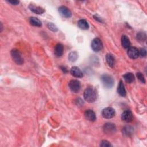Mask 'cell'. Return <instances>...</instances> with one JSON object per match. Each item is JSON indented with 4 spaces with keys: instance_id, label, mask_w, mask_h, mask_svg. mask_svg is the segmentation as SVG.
Returning a JSON list of instances; mask_svg holds the SVG:
<instances>
[{
    "instance_id": "cell-11",
    "label": "cell",
    "mask_w": 147,
    "mask_h": 147,
    "mask_svg": "<svg viewBox=\"0 0 147 147\" xmlns=\"http://www.w3.org/2000/svg\"><path fill=\"white\" fill-rule=\"evenodd\" d=\"M59 12L63 17L66 18H70L72 16L70 9L64 6H62L59 8Z\"/></svg>"
},
{
    "instance_id": "cell-20",
    "label": "cell",
    "mask_w": 147,
    "mask_h": 147,
    "mask_svg": "<svg viewBox=\"0 0 147 147\" xmlns=\"http://www.w3.org/2000/svg\"><path fill=\"white\" fill-rule=\"evenodd\" d=\"M78 25L81 29L83 30H87L89 28V25L88 23L87 22L86 20L83 19L80 20L79 21H78Z\"/></svg>"
},
{
    "instance_id": "cell-8",
    "label": "cell",
    "mask_w": 147,
    "mask_h": 147,
    "mask_svg": "<svg viewBox=\"0 0 147 147\" xmlns=\"http://www.w3.org/2000/svg\"><path fill=\"white\" fill-rule=\"evenodd\" d=\"M70 72L71 74L75 78H82L83 76V72H82V71L80 70L79 68H78V67L74 66L72 67L70 70Z\"/></svg>"
},
{
    "instance_id": "cell-5",
    "label": "cell",
    "mask_w": 147,
    "mask_h": 147,
    "mask_svg": "<svg viewBox=\"0 0 147 147\" xmlns=\"http://www.w3.org/2000/svg\"><path fill=\"white\" fill-rule=\"evenodd\" d=\"M103 132L106 134H113L116 132V125L113 124L108 122L105 124L103 126Z\"/></svg>"
},
{
    "instance_id": "cell-3",
    "label": "cell",
    "mask_w": 147,
    "mask_h": 147,
    "mask_svg": "<svg viewBox=\"0 0 147 147\" xmlns=\"http://www.w3.org/2000/svg\"><path fill=\"white\" fill-rule=\"evenodd\" d=\"M11 56L13 60V61L18 65H21L24 63L23 59L21 56V54L20 52L16 49L12 50L11 52Z\"/></svg>"
},
{
    "instance_id": "cell-9",
    "label": "cell",
    "mask_w": 147,
    "mask_h": 147,
    "mask_svg": "<svg viewBox=\"0 0 147 147\" xmlns=\"http://www.w3.org/2000/svg\"><path fill=\"white\" fill-rule=\"evenodd\" d=\"M133 114L130 110H125L124 112L121 115V119L123 121L126 122H130L133 120Z\"/></svg>"
},
{
    "instance_id": "cell-18",
    "label": "cell",
    "mask_w": 147,
    "mask_h": 147,
    "mask_svg": "<svg viewBox=\"0 0 147 147\" xmlns=\"http://www.w3.org/2000/svg\"><path fill=\"white\" fill-rule=\"evenodd\" d=\"M121 44L124 48H129L130 46V42L129 38L126 35H124L121 38Z\"/></svg>"
},
{
    "instance_id": "cell-16",
    "label": "cell",
    "mask_w": 147,
    "mask_h": 147,
    "mask_svg": "<svg viewBox=\"0 0 147 147\" xmlns=\"http://www.w3.org/2000/svg\"><path fill=\"white\" fill-rule=\"evenodd\" d=\"M106 60L110 67H113L115 63V59L112 54H108L106 55Z\"/></svg>"
},
{
    "instance_id": "cell-22",
    "label": "cell",
    "mask_w": 147,
    "mask_h": 147,
    "mask_svg": "<svg viewBox=\"0 0 147 147\" xmlns=\"http://www.w3.org/2000/svg\"><path fill=\"white\" fill-rule=\"evenodd\" d=\"M78 58V54L76 52H72L68 55V59L71 62H75Z\"/></svg>"
},
{
    "instance_id": "cell-1",
    "label": "cell",
    "mask_w": 147,
    "mask_h": 147,
    "mask_svg": "<svg viewBox=\"0 0 147 147\" xmlns=\"http://www.w3.org/2000/svg\"><path fill=\"white\" fill-rule=\"evenodd\" d=\"M84 98L89 103L94 102L97 98V93L95 89L91 87L87 88L84 91Z\"/></svg>"
},
{
    "instance_id": "cell-24",
    "label": "cell",
    "mask_w": 147,
    "mask_h": 147,
    "mask_svg": "<svg viewBox=\"0 0 147 147\" xmlns=\"http://www.w3.org/2000/svg\"><path fill=\"white\" fill-rule=\"evenodd\" d=\"M48 28H49L51 30H52V31H53V32H56V31L58 30L57 27H56V25H55V24H54L53 23H48Z\"/></svg>"
},
{
    "instance_id": "cell-17",
    "label": "cell",
    "mask_w": 147,
    "mask_h": 147,
    "mask_svg": "<svg viewBox=\"0 0 147 147\" xmlns=\"http://www.w3.org/2000/svg\"><path fill=\"white\" fill-rule=\"evenodd\" d=\"M29 23L32 25L36 27H41L42 25V24L40 20L35 17H30Z\"/></svg>"
},
{
    "instance_id": "cell-19",
    "label": "cell",
    "mask_w": 147,
    "mask_h": 147,
    "mask_svg": "<svg viewBox=\"0 0 147 147\" xmlns=\"http://www.w3.org/2000/svg\"><path fill=\"white\" fill-rule=\"evenodd\" d=\"M125 81L128 83H131L134 81V76L131 72H128L123 76Z\"/></svg>"
},
{
    "instance_id": "cell-28",
    "label": "cell",
    "mask_w": 147,
    "mask_h": 147,
    "mask_svg": "<svg viewBox=\"0 0 147 147\" xmlns=\"http://www.w3.org/2000/svg\"><path fill=\"white\" fill-rule=\"evenodd\" d=\"M8 3L12 4V5H18L20 2L19 1H16V0H12V1H9Z\"/></svg>"
},
{
    "instance_id": "cell-25",
    "label": "cell",
    "mask_w": 147,
    "mask_h": 147,
    "mask_svg": "<svg viewBox=\"0 0 147 147\" xmlns=\"http://www.w3.org/2000/svg\"><path fill=\"white\" fill-rule=\"evenodd\" d=\"M137 77L138 78V79L143 83H145V78L144 77V75L142 74L141 72H138L137 73Z\"/></svg>"
},
{
    "instance_id": "cell-27",
    "label": "cell",
    "mask_w": 147,
    "mask_h": 147,
    "mask_svg": "<svg viewBox=\"0 0 147 147\" xmlns=\"http://www.w3.org/2000/svg\"><path fill=\"white\" fill-rule=\"evenodd\" d=\"M139 55H140L141 57H145L146 55V51L145 49L141 48L139 51Z\"/></svg>"
},
{
    "instance_id": "cell-15",
    "label": "cell",
    "mask_w": 147,
    "mask_h": 147,
    "mask_svg": "<svg viewBox=\"0 0 147 147\" xmlns=\"http://www.w3.org/2000/svg\"><path fill=\"white\" fill-rule=\"evenodd\" d=\"M63 46L61 44H58L55 47L54 54L56 57H60L63 54Z\"/></svg>"
},
{
    "instance_id": "cell-26",
    "label": "cell",
    "mask_w": 147,
    "mask_h": 147,
    "mask_svg": "<svg viewBox=\"0 0 147 147\" xmlns=\"http://www.w3.org/2000/svg\"><path fill=\"white\" fill-rule=\"evenodd\" d=\"M100 146H104V147H105V146L107 147V146H111L112 145L109 141H107L106 140H103L101 141V142L100 144Z\"/></svg>"
},
{
    "instance_id": "cell-4",
    "label": "cell",
    "mask_w": 147,
    "mask_h": 147,
    "mask_svg": "<svg viewBox=\"0 0 147 147\" xmlns=\"http://www.w3.org/2000/svg\"><path fill=\"white\" fill-rule=\"evenodd\" d=\"M102 115L105 119H112L115 116L116 112L113 108L107 107L102 110Z\"/></svg>"
},
{
    "instance_id": "cell-12",
    "label": "cell",
    "mask_w": 147,
    "mask_h": 147,
    "mask_svg": "<svg viewBox=\"0 0 147 147\" xmlns=\"http://www.w3.org/2000/svg\"><path fill=\"white\" fill-rule=\"evenodd\" d=\"M85 118L91 122H94L96 120V116L95 113L92 110H87L85 112Z\"/></svg>"
},
{
    "instance_id": "cell-14",
    "label": "cell",
    "mask_w": 147,
    "mask_h": 147,
    "mask_svg": "<svg viewBox=\"0 0 147 147\" xmlns=\"http://www.w3.org/2000/svg\"><path fill=\"white\" fill-rule=\"evenodd\" d=\"M117 92L122 97H125L126 94V91L122 81H120L119 83V86L117 87Z\"/></svg>"
},
{
    "instance_id": "cell-23",
    "label": "cell",
    "mask_w": 147,
    "mask_h": 147,
    "mask_svg": "<svg viewBox=\"0 0 147 147\" xmlns=\"http://www.w3.org/2000/svg\"><path fill=\"white\" fill-rule=\"evenodd\" d=\"M137 40H138L140 42H144L146 39V34L144 33L140 32L137 35Z\"/></svg>"
},
{
    "instance_id": "cell-2",
    "label": "cell",
    "mask_w": 147,
    "mask_h": 147,
    "mask_svg": "<svg viewBox=\"0 0 147 147\" xmlns=\"http://www.w3.org/2000/svg\"><path fill=\"white\" fill-rule=\"evenodd\" d=\"M101 79L103 85L106 88L110 89L113 86L115 81L111 75L108 74H103L101 76Z\"/></svg>"
},
{
    "instance_id": "cell-13",
    "label": "cell",
    "mask_w": 147,
    "mask_h": 147,
    "mask_svg": "<svg viewBox=\"0 0 147 147\" xmlns=\"http://www.w3.org/2000/svg\"><path fill=\"white\" fill-rule=\"evenodd\" d=\"M29 8L32 12L38 15L43 14L44 12V9L43 8L40 7H36L33 4H30L29 6Z\"/></svg>"
},
{
    "instance_id": "cell-21",
    "label": "cell",
    "mask_w": 147,
    "mask_h": 147,
    "mask_svg": "<svg viewBox=\"0 0 147 147\" xmlns=\"http://www.w3.org/2000/svg\"><path fill=\"white\" fill-rule=\"evenodd\" d=\"M133 128L131 126H126L123 129V133L124 134L129 136L133 134Z\"/></svg>"
},
{
    "instance_id": "cell-10",
    "label": "cell",
    "mask_w": 147,
    "mask_h": 147,
    "mask_svg": "<svg viewBox=\"0 0 147 147\" xmlns=\"http://www.w3.org/2000/svg\"><path fill=\"white\" fill-rule=\"evenodd\" d=\"M128 55L131 59H136L139 56V50L134 47H129L128 51Z\"/></svg>"
},
{
    "instance_id": "cell-7",
    "label": "cell",
    "mask_w": 147,
    "mask_h": 147,
    "mask_svg": "<svg viewBox=\"0 0 147 147\" xmlns=\"http://www.w3.org/2000/svg\"><path fill=\"white\" fill-rule=\"evenodd\" d=\"M91 48L95 52L101 51L103 47L102 43L99 38H95L91 42Z\"/></svg>"
},
{
    "instance_id": "cell-6",
    "label": "cell",
    "mask_w": 147,
    "mask_h": 147,
    "mask_svg": "<svg viewBox=\"0 0 147 147\" xmlns=\"http://www.w3.org/2000/svg\"><path fill=\"white\" fill-rule=\"evenodd\" d=\"M69 87L70 90L74 93H78L81 87V83L77 80H72L69 82Z\"/></svg>"
},
{
    "instance_id": "cell-29",
    "label": "cell",
    "mask_w": 147,
    "mask_h": 147,
    "mask_svg": "<svg viewBox=\"0 0 147 147\" xmlns=\"http://www.w3.org/2000/svg\"><path fill=\"white\" fill-rule=\"evenodd\" d=\"M60 68H62V70L63 71V72H64V73H66V72H67V69H66L65 67H60Z\"/></svg>"
}]
</instances>
